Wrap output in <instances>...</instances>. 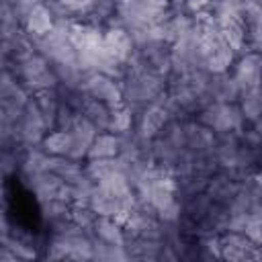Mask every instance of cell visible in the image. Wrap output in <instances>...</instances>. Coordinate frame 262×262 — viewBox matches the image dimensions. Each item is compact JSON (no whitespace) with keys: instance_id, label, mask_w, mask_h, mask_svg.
I'll list each match as a JSON object with an SVG mask.
<instances>
[{"instance_id":"1","label":"cell","mask_w":262,"mask_h":262,"mask_svg":"<svg viewBox=\"0 0 262 262\" xmlns=\"http://www.w3.org/2000/svg\"><path fill=\"white\" fill-rule=\"evenodd\" d=\"M121 86H123V98L135 111H139L145 104L154 102L168 88V78L151 72L143 63H139L135 57H131Z\"/></svg>"},{"instance_id":"2","label":"cell","mask_w":262,"mask_h":262,"mask_svg":"<svg viewBox=\"0 0 262 262\" xmlns=\"http://www.w3.org/2000/svg\"><path fill=\"white\" fill-rule=\"evenodd\" d=\"M2 68H8L14 72V76L23 82V86L35 94L41 90H49V88H59V78L53 70V63L41 55L39 51L31 53L29 57H25L23 61H4Z\"/></svg>"},{"instance_id":"3","label":"cell","mask_w":262,"mask_h":262,"mask_svg":"<svg viewBox=\"0 0 262 262\" xmlns=\"http://www.w3.org/2000/svg\"><path fill=\"white\" fill-rule=\"evenodd\" d=\"M203 125L213 129L217 135L221 133H242L248 129V121L242 115V108L237 102H207L196 115Z\"/></svg>"},{"instance_id":"4","label":"cell","mask_w":262,"mask_h":262,"mask_svg":"<svg viewBox=\"0 0 262 262\" xmlns=\"http://www.w3.org/2000/svg\"><path fill=\"white\" fill-rule=\"evenodd\" d=\"M166 96H168V88L149 104H145L143 108L137 111V121H135V133L143 139L154 141L164 129L166 125L172 121V115L166 106Z\"/></svg>"},{"instance_id":"5","label":"cell","mask_w":262,"mask_h":262,"mask_svg":"<svg viewBox=\"0 0 262 262\" xmlns=\"http://www.w3.org/2000/svg\"><path fill=\"white\" fill-rule=\"evenodd\" d=\"M102 45H104V51L113 59L123 61V63H129V59L135 55V49H137L135 47V41H133V37L129 33V29L123 27L117 16L104 27Z\"/></svg>"},{"instance_id":"6","label":"cell","mask_w":262,"mask_h":262,"mask_svg":"<svg viewBox=\"0 0 262 262\" xmlns=\"http://www.w3.org/2000/svg\"><path fill=\"white\" fill-rule=\"evenodd\" d=\"M25 180H27V186L31 188V192L37 196L39 203L41 201H49V199H63V201L74 203L72 186L51 170L39 172L35 176L25 178Z\"/></svg>"},{"instance_id":"7","label":"cell","mask_w":262,"mask_h":262,"mask_svg":"<svg viewBox=\"0 0 262 262\" xmlns=\"http://www.w3.org/2000/svg\"><path fill=\"white\" fill-rule=\"evenodd\" d=\"M80 90L90 96V98H96V100H102L106 104H117L123 98V86L119 80L106 76V74H100V72H88Z\"/></svg>"},{"instance_id":"8","label":"cell","mask_w":262,"mask_h":262,"mask_svg":"<svg viewBox=\"0 0 262 262\" xmlns=\"http://www.w3.org/2000/svg\"><path fill=\"white\" fill-rule=\"evenodd\" d=\"M231 76L237 82L242 92L262 88V53L246 51L244 55H239L231 68Z\"/></svg>"},{"instance_id":"9","label":"cell","mask_w":262,"mask_h":262,"mask_svg":"<svg viewBox=\"0 0 262 262\" xmlns=\"http://www.w3.org/2000/svg\"><path fill=\"white\" fill-rule=\"evenodd\" d=\"M104 39V27L92 25L88 20H72L70 23V41L78 49L80 55H92L100 51Z\"/></svg>"},{"instance_id":"10","label":"cell","mask_w":262,"mask_h":262,"mask_svg":"<svg viewBox=\"0 0 262 262\" xmlns=\"http://www.w3.org/2000/svg\"><path fill=\"white\" fill-rule=\"evenodd\" d=\"M47 125L39 113V108L35 106L33 102V96L29 100V104L25 106L23 111V117L18 121V139H20V147L23 149H29V147H35V145H41L43 137L47 135Z\"/></svg>"},{"instance_id":"11","label":"cell","mask_w":262,"mask_h":262,"mask_svg":"<svg viewBox=\"0 0 262 262\" xmlns=\"http://www.w3.org/2000/svg\"><path fill=\"white\" fill-rule=\"evenodd\" d=\"M219 246H221V260L227 262L256 260L258 246L242 231H223L219 235Z\"/></svg>"},{"instance_id":"12","label":"cell","mask_w":262,"mask_h":262,"mask_svg":"<svg viewBox=\"0 0 262 262\" xmlns=\"http://www.w3.org/2000/svg\"><path fill=\"white\" fill-rule=\"evenodd\" d=\"M219 23V33H221V39L239 55H244L246 51H252L250 49V31L242 18V14H235V16H223V18H217Z\"/></svg>"},{"instance_id":"13","label":"cell","mask_w":262,"mask_h":262,"mask_svg":"<svg viewBox=\"0 0 262 262\" xmlns=\"http://www.w3.org/2000/svg\"><path fill=\"white\" fill-rule=\"evenodd\" d=\"M242 178L244 176H235L231 172H225V170H217L209 176V182H207V194L219 203V205H229L233 201V196L239 192L242 188Z\"/></svg>"},{"instance_id":"14","label":"cell","mask_w":262,"mask_h":262,"mask_svg":"<svg viewBox=\"0 0 262 262\" xmlns=\"http://www.w3.org/2000/svg\"><path fill=\"white\" fill-rule=\"evenodd\" d=\"M53 27H55V14H53V10L47 6V2H39V4L31 10V14L27 16V20H25V25H23L25 33H27L31 39H41V37H45Z\"/></svg>"},{"instance_id":"15","label":"cell","mask_w":262,"mask_h":262,"mask_svg":"<svg viewBox=\"0 0 262 262\" xmlns=\"http://www.w3.org/2000/svg\"><path fill=\"white\" fill-rule=\"evenodd\" d=\"M88 233H90V237H96L104 244H113V246H125L127 244L123 223L117 221L115 217H108V215H98V219L88 229Z\"/></svg>"},{"instance_id":"16","label":"cell","mask_w":262,"mask_h":262,"mask_svg":"<svg viewBox=\"0 0 262 262\" xmlns=\"http://www.w3.org/2000/svg\"><path fill=\"white\" fill-rule=\"evenodd\" d=\"M239 92L242 90H239L237 82L233 80L231 72H227V74H211L209 90H207L209 102L211 100H217V102H237Z\"/></svg>"},{"instance_id":"17","label":"cell","mask_w":262,"mask_h":262,"mask_svg":"<svg viewBox=\"0 0 262 262\" xmlns=\"http://www.w3.org/2000/svg\"><path fill=\"white\" fill-rule=\"evenodd\" d=\"M33 102L39 108L47 129H55L57 127V117H59V108H61V92L59 88H49V90H41L33 94Z\"/></svg>"},{"instance_id":"18","label":"cell","mask_w":262,"mask_h":262,"mask_svg":"<svg viewBox=\"0 0 262 262\" xmlns=\"http://www.w3.org/2000/svg\"><path fill=\"white\" fill-rule=\"evenodd\" d=\"M235 59H237V53H235L225 41H219V43L207 53L205 70H207L209 74H227V72H231Z\"/></svg>"},{"instance_id":"19","label":"cell","mask_w":262,"mask_h":262,"mask_svg":"<svg viewBox=\"0 0 262 262\" xmlns=\"http://www.w3.org/2000/svg\"><path fill=\"white\" fill-rule=\"evenodd\" d=\"M121 156V135L113 131H98L86 160H104V158H117Z\"/></svg>"},{"instance_id":"20","label":"cell","mask_w":262,"mask_h":262,"mask_svg":"<svg viewBox=\"0 0 262 262\" xmlns=\"http://www.w3.org/2000/svg\"><path fill=\"white\" fill-rule=\"evenodd\" d=\"M135 121H137V111L127 102L121 100L117 104H111V119H108V131L123 135L135 129Z\"/></svg>"},{"instance_id":"21","label":"cell","mask_w":262,"mask_h":262,"mask_svg":"<svg viewBox=\"0 0 262 262\" xmlns=\"http://www.w3.org/2000/svg\"><path fill=\"white\" fill-rule=\"evenodd\" d=\"M41 147H43L49 156H55V158H70L72 147H74L72 133H70L68 129L55 127V129L47 131V135H45L43 141H41Z\"/></svg>"},{"instance_id":"22","label":"cell","mask_w":262,"mask_h":262,"mask_svg":"<svg viewBox=\"0 0 262 262\" xmlns=\"http://www.w3.org/2000/svg\"><path fill=\"white\" fill-rule=\"evenodd\" d=\"M84 172L86 176L96 184L104 178H108L115 172H125V164L123 158H104V160H84Z\"/></svg>"},{"instance_id":"23","label":"cell","mask_w":262,"mask_h":262,"mask_svg":"<svg viewBox=\"0 0 262 262\" xmlns=\"http://www.w3.org/2000/svg\"><path fill=\"white\" fill-rule=\"evenodd\" d=\"M98 131H108V119H111V104L86 96L82 111H80Z\"/></svg>"},{"instance_id":"24","label":"cell","mask_w":262,"mask_h":262,"mask_svg":"<svg viewBox=\"0 0 262 262\" xmlns=\"http://www.w3.org/2000/svg\"><path fill=\"white\" fill-rule=\"evenodd\" d=\"M237 104H239L242 115L248 121V125H252L254 121H258L262 117V88L244 90L237 98Z\"/></svg>"},{"instance_id":"25","label":"cell","mask_w":262,"mask_h":262,"mask_svg":"<svg viewBox=\"0 0 262 262\" xmlns=\"http://www.w3.org/2000/svg\"><path fill=\"white\" fill-rule=\"evenodd\" d=\"M70 213H72V203L70 201H63V199L41 201V217L49 223V227L70 219Z\"/></svg>"},{"instance_id":"26","label":"cell","mask_w":262,"mask_h":262,"mask_svg":"<svg viewBox=\"0 0 262 262\" xmlns=\"http://www.w3.org/2000/svg\"><path fill=\"white\" fill-rule=\"evenodd\" d=\"M70 219L80 225L82 229H90L94 225V221L98 219V213L88 205V201H74L72 203V213H70Z\"/></svg>"},{"instance_id":"27","label":"cell","mask_w":262,"mask_h":262,"mask_svg":"<svg viewBox=\"0 0 262 262\" xmlns=\"http://www.w3.org/2000/svg\"><path fill=\"white\" fill-rule=\"evenodd\" d=\"M242 233H246L256 246H262V211H254L246 215Z\"/></svg>"},{"instance_id":"28","label":"cell","mask_w":262,"mask_h":262,"mask_svg":"<svg viewBox=\"0 0 262 262\" xmlns=\"http://www.w3.org/2000/svg\"><path fill=\"white\" fill-rule=\"evenodd\" d=\"M242 18H244L248 31L262 29V0L260 2L242 4Z\"/></svg>"},{"instance_id":"29","label":"cell","mask_w":262,"mask_h":262,"mask_svg":"<svg viewBox=\"0 0 262 262\" xmlns=\"http://www.w3.org/2000/svg\"><path fill=\"white\" fill-rule=\"evenodd\" d=\"M250 129L254 131V135H256L258 139H262V117H260L258 121H254V123L250 125Z\"/></svg>"},{"instance_id":"30","label":"cell","mask_w":262,"mask_h":262,"mask_svg":"<svg viewBox=\"0 0 262 262\" xmlns=\"http://www.w3.org/2000/svg\"><path fill=\"white\" fill-rule=\"evenodd\" d=\"M256 260H262V246H258L256 250Z\"/></svg>"},{"instance_id":"31","label":"cell","mask_w":262,"mask_h":262,"mask_svg":"<svg viewBox=\"0 0 262 262\" xmlns=\"http://www.w3.org/2000/svg\"><path fill=\"white\" fill-rule=\"evenodd\" d=\"M182 2H184V0H174V4H176V8H182Z\"/></svg>"},{"instance_id":"32","label":"cell","mask_w":262,"mask_h":262,"mask_svg":"<svg viewBox=\"0 0 262 262\" xmlns=\"http://www.w3.org/2000/svg\"><path fill=\"white\" fill-rule=\"evenodd\" d=\"M260 205H262V188H260Z\"/></svg>"}]
</instances>
